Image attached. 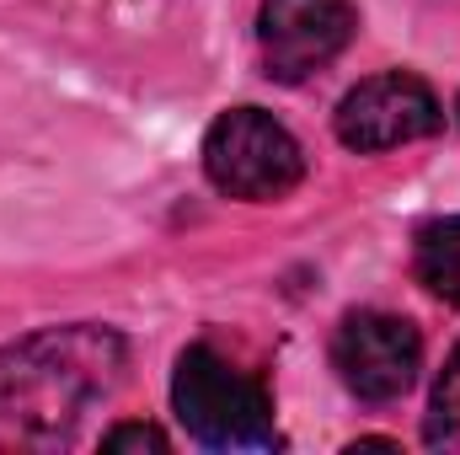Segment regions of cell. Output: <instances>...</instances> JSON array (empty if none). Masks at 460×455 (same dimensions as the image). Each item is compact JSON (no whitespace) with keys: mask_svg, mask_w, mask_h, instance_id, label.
<instances>
[{"mask_svg":"<svg viewBox=\"0 0 460 455\" xmlns=\"http://www.w3.org/2000/svg\"><path fill=\"white\" fill-rule=\"evenodd\" d=\"M128 348L113 327H43L0 348V451H54L123 380Z\"/></svg>","mask_w":460,"mask_h":455,"instance_id":"cell-1","label":"cell"},{"mask_svg":"<svg viewBox=\"0 0 460 455\" xmlns=\"http://www.w3.org/2000/svg\"><path fill=\"white\" fill-rule=\"evenodd\" d=\"M456 118H460V103H456Z\"/></svg>","mask_w":460,"mask_h":455,"instance_id":"cell-10","label":"cell"},{"mask_svg":"<svg viewBox=\"0 0 460 455\" xmlns=\"http://www.w3.org/2000/svg\"><path fill=\"white\" fill-rule=\"evenodd\" d=\"M353 38L348 0H262L257 11V49L273 81L295 86L327 70Z\"/></svg>","mask_w":460,"mask_h":455,"instance_id":"cell-6","label":"cell"},{"mask_svg":"<svg viewBox=\"0 0 460 455\" xmlns=\"http://www.w3.org/2000/svg\"><path fill=\"white\" fill-rule=\"evenodd\" d=\"M204 172L230 199L268 204V199H284L289 188H300L305 150H300V139L273 113H262V108H230L204 134Z\"/></svg>","mask_w":460,"mask_h":455,"instance_id":"cell-3","label":"cell"},{"mask_svg":"<svg viewBox=\"0 0 460 455\" xmlns=\"http://www.w3.org/2000/svg\"><path fill=\"white\" fill-rule=\"evenodd\" d=\"M412 268H418V284H423L429 295H439V300L460 306V215L434 220V226L418 230Z\"/></svg>","mask_w":460,"mask_h":455,"instance_id":"cell-7","label":"cell"},{"mask_svg":"<svg viewBox=\"0 0 460 455\" xmlns=\"http://www.w3.org/2000/svg\"><path fill=\"white\" fill-rule=\"evenodd\" d=\"M439 129H445L439 97L429 92V81H418L407 70L369 76L338 103V139L358 156H380V150L429 139Z\"/></svg>","mask_w":460,"mask_h":455,"instance_id":"cell-4","label":"cell"},{"mask_svg":"<svg viewBox=\"0 0 460 455\" xmlns=\"http://www.w3.org/2000/svg\"><path fill=\"white\" fill-rule=\"evenodd\" d=\"M172 440L155 429V424H118L102 434V451H166Z\"/></svg>","mask_w":460,"mask_h":455,"instance_id":"cell-9","label":"cell"},{"mask_svg":"<svg viewBox=\"0 0 460 455\" xmlns=\"http://www.w3.org/2000/svg\"><path fill=\"white\" fill-rule=\"evenodd\" d=\"M332 364L358 402H396L412 391V380L423 370V338L407 317L353 311L332 338Z\"/></svg>","mask_w":460,"mask_h":455,"instance_id":"cell-5","label":"cell"},{"mask_svg":"<svg viewBox=\"0 0 460 455\" xmlns=\"http://www.w3.org/2000/svg\"><path fill=\"white\" fill-rule=\"evenodd\" d=\"M423 440L429 451L460 455V338L434 380V397H429V418H423Z\"/></svg>","mask_w":460,"mask_h":455,"instance_id":"cell-8","label":"cell"},{"mask_svg":"<svg viewBox=\"0 0 460 455\" xmlns=\"http://www.w3.org/2000/svg\"><path fill=\"white\" fill-rule=\"evenodd\" d=\"M172 407L182 429L209 451H279L273 402L257 375L235 370L215 348H188L172 375Z\"/></svg>","mask_w":460,"mask_h":455,"instance_id":"cell-2","label":"cell"}]
</instances>
